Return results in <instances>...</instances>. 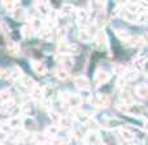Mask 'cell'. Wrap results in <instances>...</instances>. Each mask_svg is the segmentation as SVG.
Listing matches in <instances>:
<instances>
[{"instance_id":"cell-1","label":"cell","mask_w":148,"mask_h":145,"mask_svg":"<svg viewBox=\"0 0 148 145\" xmlns=\"http://www.w3.org/2000/svg\"><path fill=\"white\" fill-rule=\"evenodd\" d=\"M57 52L61 54H69V56H77L79 54L81 49L77 44H73V43H66L65 40L62 42H59L57 44Z\"/></svg>"},{"instance_id":"cell-2","label":"cell","mask_w":148,"mask_h":145,"mask_svg":"<svg viewBox=\"0 0 148 145\" xmlns=\"http://www.w3.org/2000/svg\"><path fill=\"white\" fill-rule=\"evenodd\" d=\"M120 109L130 115H135V117H142L143 114H146L144 106H142V105H139V104H131V105L120 104Z\"/></svg>"},{"instance_id":"cell-3","label":"cell","mask_w":148,"mask_h":145,"mask_svg":"<svg viewBox=\"0 0 148 145\" xmlns=\"http://www.w3.org/2000/svg\"><path fill=\"white\" fill-rule=\"evenodd\" d=\"M62 100L66 104L68 108L70 109H78L82 104V97L79 95H74V93H70V92H66V93L62 96Z\"/></svg>"},{"instance_id":"cell-4","label":"cell","mask_w":148,"mask_h":145,"mask_svg":"<svg viewBox=\"0 0 148 145\" xmlns=\"http://www.w3.org/2000/svg\"><path fill=\"white\" fill-rule=\"evenodd\" d=\"M91 104L95 109H105V108L109 106L110 99L105 95H96L91 99Z\"/></svg>"},{"instance_id":"cell-5","label":"cell","mask_w":148,"mask_h":145,"mask_svg":"<svg viewBox=\"0 0 148 145\" xmlns=\"http://www.w3.org/2000/svg\"><path fill=\"white\" fill-rule=\"evenodd\" d=\"M75 17H77V22L78 25L81 26V29H84V27H88L91 25V21H90V14L87 10L84 9H77L75 10Z\"/></svg>"},{"instance_id":"cell-6","label":"cell","mask_w":148,"mask_h":145,"mask_svg":"<svg viewBox=\"0 0 148 145\" xmlns=\"http://www.w3.org/2000/svg\"><path fill=\"white\" fill-rule=\"evenodd\" d=\"M56 61L59 62L60 67H64V69H69V67L73 66L74 64V60H73V56H69V54H61L59 53L56 56Z\"/></svg>"},{"instance_id":"cell-7","label":"cell","mask_w":148,"mask_h":145,"mask_svg":"<svg viewBox=\"0 0 148 145\" xmlns=\"http://www.w3.org/2000/svg\"><path fill=\"white\" fill-rule=\"evenodd\" d=\"M30 96L35 101H42L44 99V88H42L39 84H35L33 88L30 89Z\"/></svg>"},{"instance_id":"cell-8","label":"cell","mask_w":148,"mask_h":145,"mask_svg":"<svg viewBox=\"0 0 148 145\" xmlns=\"http://www.w3.org/2000/svg\"><path fill=\"white\" fill-rule=\"evenodd\" d=\"M74 83H75V87L82 91H87L90 88V82L88 79L86 78L84 75H78L74 78Z\"/></svg>"},{"instance_id":"cell-9","label":"cell","mask_w":148,"mask_h":145,"mask_svg":"<svg viewBox=\"0 0 148 145\" xmlns=\"http://www.w3.org/2000/svg\"><path fill=\"white\" fill-rule=\"evenodd\" d=\"M95 84L96 86H101V84L107 83L108 80H109V73L104 71V70H97L96 74H95Z\"/></svg>"},{"instance_id":"cell-10","label":"cell","mask_w":148,"mask_h":145,"mask_svg":"<svg viewBox=\"0 0 148 145\" xmlns=\"http://www.w3.org/2000/svg\"><path fill=\"white\" fill-rule=\"evenodd\" d=\"M118 133H120V139H121L122 141H125L126 144H127V143H131V141H134V139H135L134 133L131 132L130 130H127V128L121 127L120 131H118Z\"/></svg>"},{"instance_id":"cell-11","label":"cell","mask_w":148,"mask_h":145,"mask_svg":"<svg viewBox=\"0 0 148 145\" xmlns=\"http://www.w3.org/2000/svg\"><path fill=\"white\" fill-rule=\"evenodd\" d=\"M39 38L43 39L44 42H49L53 38V29L47 27V26H43V27L39 30Z\"/></svg>"},{"instance_id":"cell-12","label":"cell","mask_w":148,"mask_h":145,"mask_svg":"<svg viewBox=\"0 0 148 145\" xmlns=\"http://www.w3.org/2000/svg\"><path fill=\"white\" fill-rule=\"evenodd\" d=\"M31 67H33L34 73H35L36 75H39V76L46 75V73H47L46 65H44L43 62H40V61H33L31 62Z\"/></svg>"},{"instance_id":"cell-13","label":"cell","mask_w":148,"mask_h":145,"mask_svg":"<svg viewBox=\"0 0 148 145\" xmlns=\"http://www.w3.org/2000/svg\"><path fill=\"white\" fill-rule=\"evenodd\" d=\"M120 99H121V104H123V105H131V104H134L133 96H131V93L129 92V89H126V87H125V88H122V91H121Z\"/></svg>"},{"instance_id":"cell-14","label":"cell","mask_w":148,"mask_h":145,"mask_svg":"<svg viewBox=\"0 0 148 145\" xmlns=\"http://www.w3.org/2000/svg\"><path fill=\"white\" fill-rule=\"evenodd\" d=\"M86 143L87 145H97L100 144V135L96 131H90L86 135Z\"/></svg>"},{"instance_id":"cell-15","label":"cell","mask_w":148,"mask_h":145,"mask_svg":"<svg viewBox=\"0 0 148 145\" xmlns=\"http://www.w3.org/2000/svg\"><path fill=\"white\" fill-rule=\"evenodd\" d=\"M144 43H146L144 38H142V36H130V38L125 42V44L129 47H140L142 44H144Z\"/></svg>"},{"instance_id":"cell-16","label":"cell","mask_w":148,"mask_h":145,"mask_svg":"<svg viewBox=\"0 0 148 145\" xmlns=\"http://www.w3.org/2000/svg\"><path fill=\"white\" fill-rule=\"evenodd\" d=\"M8 125L12 127V130H20V128L22 127V125H23V119L21 117H18V115H14V117L9 118Z\"/></svg>"},{"instance_id":"cell-17","label":"cell","mask_w":148,"mask_h":145,"mask_svg":"<svg viewBox=\"0 0 148 145\" xmlns=\"http://www.w3.org/2000/svg\"><path fill=\"white\" fill-rule=\"evenodd\" d=\"M59 131H60L59 126L52 125V126H48V127L46 128L44 135H46V138H48V139H56L57 135H59Z\"/></svg>"},{"instance_id":"cell-18","label":"cell","mask_w":148,"mask_h":145,"mask_svg":"<svg viewBox=\"0 0 148 145\" xmlns=\"http://www.w3.org/2000/svg\"><path fill=\"white\" fill-rule=\"evenodd\" d=\"M35 9L38 10V13H39L40 16H46V17H48L49 13L52 12L51 8H49V5L47 4L46 1H44V3H40V4H36V5H35Z\"/></svg>"},{"instance_id":"cell-19","label":"cell","mask_w":148,"mask_h":145,"mask_svg":"<svg viewBox=\"0 0 148 145\" xmlns=\"http://www.w3.org/2000/svg\"><path fill=\"white\" fill-rule=\"evenodd\" d=\"M75 119L78 120V122L83 123V125H87L88 122L92 120V117H91V114H88V113H86V112H77Z\"/></svg>"},{"instance_id":"cell-20","label":"cell","mask_w":148,"mask_h":145,"mask_svg":"<svg viewBox=\"0 0 148 145\" xmlns=\"http://www.w3.org/2000/svg\"><path fill=\"white\" fill-rule=\"evenodd\" d=\"M136 96L142 100H148V86L147 84H140V86L136 87L135 89Z\"/></svg>"},{"instance_id":"cell-21","label":"cell","mask_w":148,"mask_h":145,"mask_svg":"<svg viewBox=\"0 0 148 145\" xmlns=\"http://www.w3.org/2000/svg\"><path fill=\"white\" fill-rule=\"evenodd\" d=\"M34 31H35V29H34V26L31 25V23H25V25L21 27V35H22L23 38H30V36H33Z\"/></svg>"},{"instance_id":"cell-22","label":"cell","mask_w":148,"mask_h":145,"mask_svg":"<svg viewBox=\"0 0 148 145\" xmlns=\"http://www.w3.org/2000/svg\"><path fill=\"white\" fill-rule=\"evenodd\" d=\"M95 42H96V46L103 48V47L107 46V35H105L104 31H99L95 36Z\"/></svg>"},{"instance_id":"cell-23","label":"cell","mask_w":148,"mask_h":145,"mask_svg":"<svg viewBox=\"0 0 148 145\" xmlns=\"http://www.w3.org/2000/svg\"><path fill=\"white\" fill-rule=\"evenodd\" d=\"M18 83H20L22 87H25V88H29V89H31L36 84L35 82H34L33 79H31L30 76H27V75H23L22 78L20 79V82H18Z\"/></svg>"},{"instance_id":"cell-24","label":"cell","mask_w":148,"mask_h":145,"mask_svg":"<svg viewBox=\"0 0 148 145\" xmlns=\"http://www.w3.org/2000/svg\"><path fill=\"white\" fill-rule=\"evenodd\" d=\"M8 53L10 54V56L13 57H17L18 54H20V46H18L17 43H14V42H10V43H8Z\"/></svg>"},{"instance_id":"cell-25","label":"cell","mask_w":148,"mask_h":145,"mask_svg":"<svg viewBox=\"0 0 148 145\" xmlns=\"http://www.w3.org/2000/svg\"><path fill=\"white\" fill-rule=\"evenodd\" d=\"M55 75H56V78L60 79V80H68L70 76L68 70L64 69V67H57V69L55 70Z\"/></svg>"},{"instance_id":"cell-26","label":"cell","mask_w":148,"mask_h":145,"mask_svg":"<svg viewBox=\"0 0 148 145\" xmlns=\"http://www.w3.org/2000/svg\"><path fill=\"white\" fill-rule=\"evenodd\" d=\"M101 126L104 128H107V130H112V128L120 127V122H118L117 119H104Z\"/></svg>"},{"instance_id":"cell-27","label":"cell","mask_w":148,"mask_h":145,"mask_svg":"<svg viewBox=\"0 0 148 145\" xmlns=\"http://www.w3.org/2000/svg\"><path fill=\"white\" fill-rule=\"evenodd\" d=\"M12 17L14 18L16 21H22V20H25V17H26V12L23 9H21V8L17 7L12 12Z\"/></svg>"},{"instance_id":"cell-28","label":"cell","mask_w":148,"mask_h":145,"mask_svg":"<svg viewBox=\"0 0 148 145\" xmlns=\"http://www.w3.org/2000/svg\"><path fill=\"white\" fill-rule=\"evenodd\" d=\"M1 1H3V7L7 10H10V12H13L17 8L18 4V0H1Z\"/></svg>"},{"instance_id":"cell-29","label":"cell","mask_w":148,"mask_h":145,"mask_svg":"<svg viewBox=\"0 0 148 145\" xmlns=\"http://www.w3.org/2000/svg\"><path fill=\"white\" fill-rule=\"evenodd\" d=\"M59 127L60 128H68L72 126V118L70 117H66V115H64V117H61V119L59 120Z\"/></svg>"},{"instance_id":"cell-30","label":"cell","mask_w":148,"mask_h":145,"mask_svg":"<svg viewBox=\"0 0 148 145\" xmlns=\"http://www.w3.org/2000/svg\"><path fill=\"white\" fill-rule=\"evenodd\" d=\"M1 145H18V139L16 138V136L7 135L4 139H3Z\"/></svg>"},{"instance_id":"cell-31","label":"cell","mask_w":148,"mask_h":145,"mask_svg":"<svg viewBox=\"0 0 148 145\" xmlns=\"http://www.w3.org/2000/svg\"><path fill=\"white\" fill-rule=\"evenodd\" d=\"M116 36H117L118 39H120V40H122L123 43H125L126 40H127L129 38H130V34L127 33V31L126 30H122V29H118V30H116Z\"/></svg>"},{"instance_id":"cell-32","label":"cell","mask_w":148,"mask_h":145,"mask_svg":"<svg viewBox=\"0 0 148 145\" xmlns=\"http://www.w3.org/2000/svg\"><path fill=\"white\" fill-rule=\"evenodd\" d=\"M133 69L134 70H136V71H140V70H143L144 69V66H146V61L144 60H142V59H136V60H134L133 61Z\"/></svg>"},{"instance_id":"cell-33","label":"cell","mask_w":148,"mask_h":145,"mask_svg":"<svg viewBox=\"0 0 148 145\" xmlns=\"http://www.w3.org/2000/svg\"><path fill=\"white\" fill-rule=\"evenodd\" d=\"M136 5H138V12L139 13H148V1L146 0H140V1H136Z\"/></svg>"},{"instance_id":"cell-34","label":"cell","mask_w":148,"mask_h":145,"mask_svg":"<svg viewBox=\"0 0 148 145\" xmlns=\"http://www.w3.org/2000/svg\"><path fill=\"white\" fill-rule=\"evenodd\" d=\"M73 12H74V7L72 4H64L61 7V10H60V13L64 16H69V14H72Z\"/></svg>"},{"instance_id":"cell-35","label":"cell","mask_w":148,"mask_h":145,"mask_svg":"<svg viewBox=\"0 0 148 145\" xmlns=\"http://www.w3.org/2000/svg\"><path fill=\"white\" fill-rule=\"evenodd\" d=\"M12 93H10L9 89H3L1 91V102H7L9 100H12Z\"/></svg>"},{"instance_id":"cell-36","label":"cell","mask_w":148,"mask_h":145,"mask_svg":"<svg viewBox=\"0 0 148 145\" xmlns=\"http://www.w3.org/2000/svg\"><path fill=\"white\" fill-rule=\"evenodd\" d=\"M105 23H107V18H105L104 13H99V16H97V20H96L97 27H101V26H104Z\"/></svg>"},{"instance_id":"cell-37","label":"cell","mask_w":148,"mask_h":145,"mask_svg":"<svg viewBox=\"0 0 148 145\" xmlns=\"http://www.w3.org/2000/svg\"><path fill=\"white\" fill-rule=\"evenodd\" d=\"M65 35H66V31H65L64 27L57 29V31H56V38H57V40H59V42H62V40H64V38H65Z\"/></svg>"},{"instance_id":"cell-38","label":"cell","mask_w":148,"mask_h":145,"mask_svg":"<svg viewBox=\"0 0 148 145\" xmlns=\"http://www.w3.org/2000/svg\"><path fill=\"white\" fill-rule=\"evenodd\" d=\"M49 117H51V119H52V120H55L56 123H59V120L61 119L62 115H60L57 112H52V110H51V112H49Z\"/></svg>"},{"instance_id":"cell-39","label":"cell","mask_w":148,"mask_h":145,"mask_svg":"<svg viewBox=\"0 0 148 145\" xmlns=\"http://www.w3.org/2000/svg\"><path fill=\"white\" fill-rule=\"evenodd\" d=\"M1 132L4 133V135H9V133L12 132V127H10V126L8 125V122H7V123H4V125L1 126Z\"/></svg>"},{"instance_id":"cell-40","label":"cell","mask_w":148,"mask_h":145,"mask_svg":"<svg viewBox=\"0 0 148 145\" xmlns=\"http://www.w3.org/2000/svg\"><path fill=\"white\" fill-rule=\"evenodd\" d=\"M10 74H12V70L3 69L1 70V78L3 79H10Z\"/></svg>"},{"instance_id":"cell-41","label":"cell","mask_w":148,"mask_h":145,"mask_svg":"<svg viewBox=\"0 0 148 145\" xmlns=\"http://www.w3.org/2000/svg\"><path fill=\"white\" fill-rule=\"evenodd\" d=\"M53 145H68V141L64 139H53Z\"/></svg>"},{"instance_id":"cell-42","label":"cell","mask_w":148,"mask_h":145,"mask_svg":"<svg viewBox=\"0 0 148 145\" xmlns=\"http://www.w3.org/2000/svg\"><path fill=\"white\" fill-rule=\"evenodd\" d=\"M74 138L75 139H82L83 138V133H82V131L81 130H74Z\"/></svg>"},{"instance_id":"cell-43","label":"cell","mask_w":148,"mask_h":145,"mask_svg":"<svg viewBox=\"0 0 148 145\" xmlns=\"http://www.w3.org/2000/svg\"><path fill=\"white\" fill-rule=\"evenodd\" d=\"M144 130H146L147 132H148V120H147L146 123H144Z\"/></svg>"},{"instance_id":"cell-44","label":"cell","mask_w":148,"mask_h":145,"mask_svg":"<svg viewBox=\"0 0 148 145\" xmlns=\"http://www.w3.org/2000/svg\"><path fill=\"white\" fill-rule=\"evenodd\" d=\"M36 4H40V3H44V0H34Z\"/></svg>"},{"instance_id":"cell-45","label":"cell","mask_w":148,"mask_h":145,"mask_svg":"<svg viewBox=\"0 0 148 145\" xmlns=\"http://www.w3.org/2000/svg\"><path fill=\"white\" fill-rule=\"evenodd\" d=\"M38 145H49V144L48 143H39Z\"/></svg>"}]
</instances>
